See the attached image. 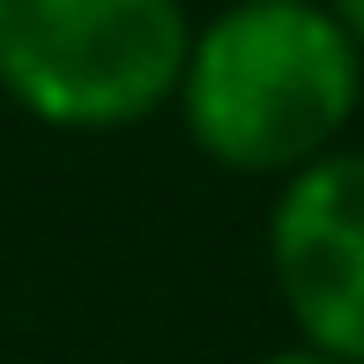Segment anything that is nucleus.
<instances>
[{
    "label": "nucleus",
    "instance_id": "obj_1",
    "mask_svg": "<svg viewBox=\"0 0 364 364\" xmlns=\"http://www.w3.org/2000/svg\"><path fill=\"white\" fill-rule=\"evenodd\" d=\"M171 105L208 164L283 186L342 149L364 105V53L320 0H230L193 23Z\"/></svg>",
    "mask_w": 364,
    "mask_h": 364
},
{
    "label": "nucleus",
    "instance_id": "obj_2",
    "mask_svg": "<svg viewBox=\"0 0 364 364\" xmlns=\"http://www.w3.org/2000/svg\"><path fill=\"white\" fill-rule=\"evenodd\" d=\"M186 0H0V90L53 134H127L178 97Z\"/></svg>",
    "mask_w": 364,
    "mask_h": 364
},
{
    "label": "nucleus",
    "instance_id": "obj_3",
    "mask_svg": "<svg viewBox=\"0 0 364 364\" xmlns=\"http://www.w3.org/2000/svg\"><path fill=\"white\" fill-rule=\"evenodd\" d=\"M268 275L297 350L364 364V149H327L275 186Z\"/></svg>",
    "mask_w": 364,
    "mask_h": 364
},
{
    "label": "nucleus",
    "instance_id": "obj_4",
    "mask_svg": "<svg viewBox=\"0 0 364 364\" xmlns=\"http://www.w3.org/2000/svg\"><path fill=\"white\" fill-rule=\"evenodd\" d=\"M320 8L335 15L342 30H350V45H357V53H364V0H320Z\"/></svg>",
    "mask_w": 364,
    "mask_h": 364
},
{
    "label": "nucleus",
    "instance_id": "obj_5",
    "mask_svg": "<svg viewBox=\"0 0 364 364\" xmlns=\"http://www.w3.org/2000/svg\"><path fill=\"white\" fill-rule=\"evenodd\" d=\"M253 364H335V357H312V350L290 342V350H268V357H253Z\"/></svg>",
    "mask_w": 364,
    "mask_h": 364
}]
</instances>
